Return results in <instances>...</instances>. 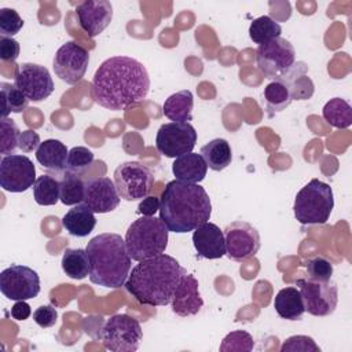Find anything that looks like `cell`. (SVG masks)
Returning <instances> with one entry per match:
<instances>
[{
  "instance_id": "cell-1",
  "label": "cell",
  "mask_w": 352,
  "mask_h": 352,
  "mask_svg": "<svg viewBox=\"0 0 352 352\" xmlns=\"http://www.w3.org/2000/svg\"><path fill=\"white\" fill-rule=\"evenodd\" d=\"M150 77L139 60L131 56H111L100 63L92 78L94 100L109 110L125 107L146 99Z\"/></svg>"
},
{
  "instance_id": "cell-2",
  "label": "cell",
  "mask_w": 352,
  "mask_h": 352,
  "mask_svg": "<svg viewBox=\"0 0 352 352\" xmlns=\"http://www.w3.org/2000/svg\"><path fill=\"white\" fill-rule=\"evenodd\" d=\"M187 271L169 256L160 254L139 261L132 268L125 282V289L140 304L150 307L168 305L172 301L176 286Z\"/></svg>"
},
{
  "instance_id": "cell-3",
  "label": "cell",
  "mask_w": 352,
  "mask_h": 352,
  "mask_svg": "<svg viewBox=\"0 0 352 352\" xmlns=\"http://www.w3.org/2000/svg\"><path fill=\"white\" fill-rule=\"evenodd\" d=\"M158 212L169 231L183 234L209 221L212 204L206 190L198 183L172 180L162 191Z\"/></svg>"
},
{
  "instance_id": "cell-4",
  "label": "cell",
  "mask_w": 352,
  "mask_h": 352,
  "mask_svg": "<svg viewBox=\"0 0 352 352\" xmlns=\"http://www.w3.org/2000/svg\"><path fill=\"white\" fill-rule=\"evenodd\" d=\"M89 258V280L98 286L118 289L125 285L131 256L125 239L116 232H103L94 236L85 246Z\"/></svg>"
},
{
  "instance_id": "cell-5",
  "label": "cell",
  "mask_w": 352,
  "mask_h": 352,
  "mask_svg": "<svg viewBox=\"0 0 352 352\" xmlns=\"http://www.w3.org/2000/svg\"><path fill=\"white\" fill-rule=\"evenodd\" d=\"M169 230L160 217L142 216L125 232L126 250L132 260L143 261L165 252Z\"/></svg>"
},
{
  "instance_id": "cell-6",
  "label": "cell",
  "mask_w": 352,
  "mask_h": 352,
  "mask_svg": "<svg viewBox=\"0 0 352 352\" xmlns=\"http://www.w3.org/2000/svg\"><path fill=\"white\" fill-rule=\"evenodd\" d=\"M334 208L331 187L319 180H309L294 198V217L302 224H324Z\"/></svg>"
},
{
  "instance_id": "cell-7",
  "label": "cell",
  "mask_w": 352,
  "mask_h": 352,
  "mask_svg": "<svg viewBox=\"0 0 352 352\" xmlns=\"http://www.w3.org/2000/svg\"><path fill=\"white\" fill-rule=\"evenodd\" d=\"M143 331L138 319L117 314L110 316L102 329V341L113 352H133L139 348Z\"/></svg>"
},
{
  "instance_id": "cell-8",
  "label": "cell",
  "mask_w": 352,
  "mask_h": 352,
  "mask_svg": "<svg viewBox=\"0 0 352 352\" xmlns=\"http://www.w3.org/2000/svg\"><path fill=\"white\" fill-rule=\"evenodd\" d=\"M256 63L264 77L279 81L296 63V51L286 38L276 37L258 45L256 51Z\"/></svg>"
},
{
  "instance_id": "cell-9",
  "label": "cell",
  "mask_w": 352,
  "mask_h": 352,
  "mask_svg": "<svg viewBox=\"0 0 352 352\" xmlns=\"http://www.w3.org/2000/svg\"><path fill=\"white\" fill-rule=\"evenodd\" d=\"M113 176L118 195L125 201L146 198L154 184L151 169L136 161L122 162L116 168Z\"/></svg>"
},
{
  "instance_id": "cell-10",
  "label": "cell",
  "mask_w": 352,
  "mask_h": 352,
  "mask_svg": "<svg viewBox=\"0 0 352 352\" xmlns=\"http://www.w3.org/2000/svg\"><path fill=\"white\" fill-rule=\"evenodd\" d=\"M197 143L195 128L190 122L162 124L155 136L158 153L168 158H177L191 153Z\"/></svg>"
},
{
  "instance_id": "cell-11",
  "label": "cell",
  "mask_w": 352,
  "mask_h": 352,
  "mask_svg": "<svg viewBox=\"0 0 352 352\" xmlns=\"http://www.w3.org/2000/svg\"><path fill=\"white\" fill-rule=\"evenodd\" d=\"M0 290L14 301L34 298L40 293V276L28 265L12 264L0 274Z\"/></svg>"
},
{
  "instance_id": "cell-12",
  "label": "cell",
  "mask_w": 352,
  "mask_h": 352,
  "mask_svg": "<svg viewBox=\"0 0 352 352\" xmlns=\"http://www.w3.org/2000/svg\"><path fill=\"white\" fill-rule=\"evenodd\" d=\"M297 286L304 301L305 311L314 316H327L334 312L338 302V289L331 279L327 282L298 279Z\"/></svg>"
},
{
  "instance_id": "cell-13",
  "label": "cell",
  "mask_w": 352,
  "mask_h": 352,
  "mask_svg": "<svg viewBox=\"0 0 352 352\" xmlns=\"http://www.w3.org/2000/svg\"><path fill=\"white\" fill-rule=\"evenodd\" d=\"M226 254L235 261H243L257 254L261 242L256 227L243 220H235L224 228Z\"/></svg>"
},
{
  "instance_id": "cell-14",
  "label": "cell",
  "mask_w": 352,
  "mask_h": 352,
  "mask_svg": "<svg viewBox=\"0 0 352 352\" xmlns=\"http://www.w3.org/2000/svg\"><path fill=\"white\" fill-rule=\"evenodd\" d=\"M89 63V52L76 41L62 44L54 56V72L66 84L74 85L85 76Z\"/></svg>"
},
{
  "instance_id": "cell-15",
  "label": "cell",
  "mask_w": 352,
  "mask_h": 352,
  "mask_svg": "<svg viewBox=\"0 0 352 352\" xmlns=\"http://www.w3.org/2000/svg\"><path fill=\"white\" fill-rule=\"evenodd\" d=\"M36 168L32 160L22 154L3 155L0 160V186L8 192H23L33 187Z\"/></svg>"
},
{
  "instance_id": "cell-16",
  "label": "cell",
  "mask_w": 352,
  "mask_h": 352,
  "mask_svg": "<svg viewBox=\"0 0 352 352\" xmlns=\"http://www.w3.org/2000/svg\"><path fill=\"white\" fill-rule=\"evenodd\" d=\"M14 85L32 102H41L54 92V81L48 69L30 62L18 65Z\"/></svg>"
},
{
  "instance_id": "cell-17",
  "label": "cell",
  "mask_w": 352,
  "mask_h": 352,
  "mask_svg": "<svg viewBox=\"0 0 352 352\" xmlns=\"http://www.w3.org/2000/svg\"><path fill=\"white\" fill-rule=\"evenodd\" d=\"M81 29L89 36H99L111 22L113 6L107 0H87L76 7Z\"/></svg>"
},
{
  "instance_id": "cell-18",
  "label": "cell",
  "mask_w": 352,
  "mask_h": 352,
  "mask_svg": "<svg viewBox=\"0 0 352 352\" xmlns=\"http://www.w3.org/2000/svg\"><path fill=\"white\" fill-rule=\"evenodd\" d=\"M120 195L114 180L107 176L95 177L85 183L84 204L88 205L94 213H107L120 205Z\"/></svg>"
},
{
  "instance_id": "cell-19",
  "label": "cell",
  "mask_w": 352,
  "mask_h": 352,
  "mask_svg": "<svg viewBox=\"0 0 352 352\" xmlns=\"http://www.w3.org/2000/svg\"><path fill=\"white\" fill-rule=\"evenodd\" d=\"M172 311L179 316H191L201 311L204 300L199 293V283L191 274H183L172 297Z\"/></svg>"
},
{
  "instance_id": "cell-20",
  "label": "cell",
  "mask_w": 352,
  "mask_h": 352,
  "mask_svg": "<svg viewBox=\"0 0 352 352\" xmlns=\"http://www.w3.org/2000/svg\"><path fill=\"white\" fill-rule=\"evenodd\" d=\"M192 243L198 256L214 260L226 254L224 232L214 223L206 221L197 227L192 232Z\"/></svg>"
},
{
  "instance_id": "cell-21",
  "label": "cell",
  "mask_w": 352,
  "mask_h": 352,
  "mask_svg": "<svg viewBox=\"0 0 352 352\" xmlns=\"http://www.w3.org/2000/svg\"><path fill=\"white\" fill-rule=\"evenodd\" d=\"M62 226L70 235L84 238L94 231L96 219L94 210L82 202L74 205L66 212V214L62 217Z\"/></svg>"
},
{
  "instance_id": "cell-22",
  "label": "cell",
  "mask_w": 352,
  "mask_h": 352,
  "mask_svg": "<svg viewBox=\"0 0 352 352\" xmlns=\"http://www.w3.org/2000/svg\"><path fill=\"white\" fill-rule=\"evenodd\" d=\"M172 172L179 182L199 183L206 176L208 165L201 154L191 151L175 160L172 164Z\"/></svg>"
},
{
  "instance_id": "cell-23",
  "label": "cell",
  "mask_w": 352,
  "mask_h": 352,
  "mask_svg": "<svg viewBox=\"0 0 352 352\" xmlns=\"http://www.w3.org/2000/svg\"><path fill=\"white\" fill-rule=\"evenodd\" d=\"M307 73H308V66L304 62L298 60L279 80L287 85L292 100H305L314 95L315 85Z\"/></svg>"
},
{
  "instance_id": "cell-24",
  "label": "cell",
  "mask_w": 352,
  "mask_h": 352,
  "mask_svg": "<svg viewBox=\"0 0 352 352\" xmlns=\"http://www.w3.org/2000/svg\"><path fill=\"white\" fill-rule=\"evenodd\" d=\"M67 154L69 150L65 143L58 139H47L36 150V160L43 168L60 173L66 169Z\"/></svg>"
},
{
  "instance_id": "cell-25",
  "label": "cell",
  "mask_w": 352,
  "mask_h": 352,
  "mask_svg": "<svg viewBox=\"0 0 352 352\" xmlns=\"http://www.w3.org/2000/svg\"><path fill=\"white\" fill-rule=\"evenodd\" d=\"M274 308L282 319L298 320L305 312L301 293L297 287L287 286L280 289L274 298Z\"/></svg>"
},
{
  "instance_id": "cell-26",
  "label": "cell",
  "mask_w": 352,
  "mask_h": 352,
  "mask_svg": "<svg viewBox=\"0 0 352 352\" xmlns=\"http://www.w3.org/2000/svg\"><path fill=\"white\" fill-rule=\"evenodd\" d=\"M194 98L191 91L183 89L170 95L162 104V113L173 122H188L192 120Z\"/></svg>"
},
{
  "instance_id": "cell-27",
  "label": "cell",
  "mask_w": 352,
  "mask_h": 352,
  "mask_svg": "<svg viewBox=\"0 0 352 352\" xmlns=\"http://www.w3.org/2000/svg\"><path fill=\"white\" fill-rule=\"evenodd\" d=\"M199 154L205 160L208 168L216 172L226 169L232 160L231 146L226 139L221 138L208 142L205 146L201 147Z\"/></svg>"
},
{
  "instance_id": "cell-28",
  "label": "cell",
  "mask_w": 352,
  "mask_h": 352,
  "mask_svg": "<svg viewBox=\"0 0 352 352\" xmlns=\"http://www.w3.org/2000/svg\"><path fill=\"white\" fill-rule=\"evenodd\" d=\"M60 264L63 272L72 279H84L89 275V258L85 249H66Z\"/></svg>"
},
{
  "instance_id": "cell-29",
  "label": "cell",
  "mask_w": 352,
  "mask_h": 352,
  "mask_svg": "<svg viewBox=\"0 0 352 352\" xmlns=\"http://www.w3.org/2000/svg\"><path fill=\"white\" fill-rule=\"evenodd\" d=\"M323 118L334 128L345 129L352 124L351 104L341 98H333L323 106Z\"/></svg>"
},
{
  "instance_id": "cell-30",
  "label": "cell",
  "mask_w": 352,
  "mask_h": 352,
  "mask_svg": "<svg viewBox=\"0 0 352 352\" xmlns=\"http://www.w3.org/2000/svg\"><path fill=\"white\" fill-rule=\"evenodd\" d=\"M59 188H60L59 199L63 205L74 206L77 204L84 202L85 183L80 175L65 170L62 180L59 182Z\"/></svg>"
},
{
  "instance_id": "cell-31",
  "label": "cell",
  "mask_w": 352,
  "mask_h": 352,
  "mask_svg": "<svg viewBox=\"0 0 352 352\" xmlns=\"http://www.w3.org/2000/svg\"><path fill=\"white\" fill-rule=\"evenodd\" d=\"M32 188H33V198L36 204L41 206H51V205H55L58 201H60L59 182L50 175L38 176Z\"/></svg>"
},
{
  "instance_id": "cell-32",
  "label": "cell",
  "mask_w": 352,
  "mask_h": 352,
  "mask_svg": "<svg viewBox=\"0 0 352 352\" xmlns=\"http://www.w3.org/2000/svg\"><path fill=\"white\" fill-rule=\"evenodd\" d=\"M282 28L268 15H261L252 21L249 26V37L253 43L261 45L276 37H280Z\"/></svg>"
},
{
  "instance_id": "cell-33",
  "label": "cell",
  "mask_w": 352,
  "mask_h": 352,
  "mask_svg": "<svg viewBox=\"0 0 352 352\" xmlns=\"http://www.w3.org/2000/svg\"><path fill=\"white\" fill-rule=\"evenodd\" d=\"M264 99L270 117H272L275 113L282 111L292 103L289 88L282 81L270 82L264 88Z\"/></svg>"
},
{
  "instance_id": "cell-34",
  "label": "cell",
  "mask_w": 352,
  "mask_h": 352,
  "mask_svg": "<svg viewBox=\"0 0 352 352\" xmlns=\"http://www.w3.org/2000/svg\"><path fill=\"white\" fill-rule=\"evenodd\" d=\"M0 91H1V118H7L10 113H21L28 107L29 99L15 85L10 82H1Z\"/></svg>"
},
{
  "instance_id": "cell-35",
  "label": "cell",
  "mask_w": 352,
  "mask_h": 352,
  "mask_svg": "<svg viewBox=\"0 0 352 352\" xmlns=\"http://www.w3.org/2000/svg\"><path fill=\"white\" fill-rule=\"evenodd\" d=\"M19 128L11 118H1L0 121V154L11 155L18 148Z\"/></svg>"
},
{
  "instance_id": "cell-36",
  "label": "cell",
  "mask_w": 352,
  "mask_h": 352,
  "mask_svg": "<svg viewBox=\"0 0 352 352\" xmlns=\"http://www.w3.org/2000/svg\"><path fill=\"white\" fill-rule=\"evenodd\" d=\"M94 164V153L84 146H76L69 150L66 172L81 175Z\"/></svg>"
},
{
  "instance_id": "cell-37",
  "label": "cell",
  "mask_w": 352,
  "mask_h": 352,
  "mask_svg": "<svg viewBox=\"0 0 352 352\" xmlns=\"http://www.w3.org/2000/svg\"><path fill=\"white\" fill-rule=\"evenodd\" d=\"M254 346L253 337L245 331V330H235L228 333L221 344L220 351L221 352H250Z\"/></svg>"
},
{
  "instance_id": "cell-38",
  "label": "cell",
  "mask_w": 352,
  "mask_h": 352,
  "mask_svg": "<svg viewBox=\"0 0 352 352\" xmlns=\"http://www.w3.org/2000/svg\"><path fill=\"white\" fill-rule=\"evenodd\" d=\"M307 275L312 280L327 282L333 275V264L323 256H315L305 263Z\"/></svg>"
},
{
  "instance_id": "cell-39",
  "label": "cell",
  "mask_w": 352,
  "mask_h": 352,
  "mask_svg": "<svg viewBox=\"0 0 352 352\" xmlns=\"http://www.w3.org/2000/svg\"><path fill=\"white\" fill-rule=\"evenodd\" d=\"M23 28V19L14 8L0 10V34L1 37H12Z\"/></svg>"
},
{
  "instance_id": "cell-40",
  "label": "cell",
  "mask_w": 352,
  "mask_h": 352,
  "mask_svg": "<svg viewBox=\"0 0 352 352\" xmlns=\"http://www.w3.org/2000/svg\"><path fill=\"white\" fill-rule=\"evenodd\" d=\"M280 352H320L319 345L308 336H292L285 340Z\"/></svg>"
},
{
  "instance_id": "cell-41",
  "label": "cell",
  "mask_w": 352,
  "mask_h": 352,
  "mask_svg": "<svg viewBox=\"0 0 352 352\" xmlns=\"http://www.w3.org/2000/svg\"><path fill=\"white\" fill-rule=\"evenodd\" d=\"M33 320L43 329L52 327L58 320V312L52 305H40L33 312Z\"/></svg>"
},
{
  "instance_id": "cell-42",
  "label": "cell",
  "mask_w": 352,
  "mask_h": 352,
  "mask_svg": "<svg viewBox=\"0 0 352 352\" xmlns=\"http://www.w3.org/2000/svg\"><path fill=\"white\" fill-rule=\"evenodd\" d=\"M19 43L12 37H0V58L3 60L14 62L19 56Z\"/></svg>"
},
{
  "instance_id": "cell-43",
  "label": "cell",
  "mask_w": 352,
  "mask_h": 352,
  "mask_svg": "<svg viewBox=\"0 0 352 352\" xmlns=\"http://www.w3.org/2000/svg\"><path fill=\"white\" fill-rule=\"evenodd\" d=\"M40 135L33 129H26L19 133L18 139V148L22 153H30L33 150H37L40 146Z\"/></svg>"
},
{
  "instance_id": "cell-44",
  "label": "cell",
  "mask_w": 352,
  "mask_h": 352,
  "mask_svg": "<svg viewBox=\"0 0 352 352\" xmlns=\"http://www.w3.org/2000/svg\"><path fill=\"white\" fill-rule=\"evenodd\" d=\"M161 199L157 197H146L138 205V213L142 216H154L155 212L160 210Z\"/></svg>"
},
{
  "instance_id": "cell-45",
  "label": "cell",
  "mask_w": 352,
  "mask_h": 352,
  "mask_svg": "<svg viewBox=\"0 0 352 352\" xmlns=\"http://www.w3.org/2000/svg\"><path fill=\"white\" fill-rule=\"evenodd\" d=\"M32 314L30 305L26 302V300H18L11 307V316L15 320H26Z\"/></svg>"
}]
</instances>
